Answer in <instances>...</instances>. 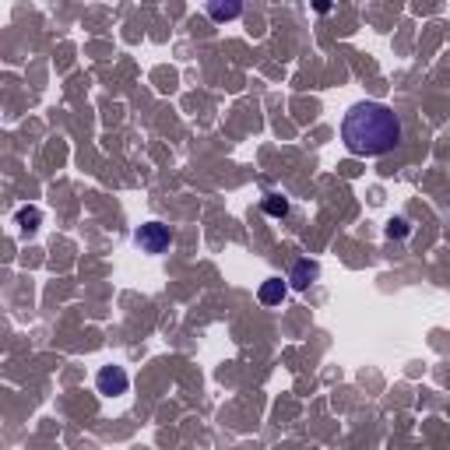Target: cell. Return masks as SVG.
<instances>
[{"instance_id":"cell-7","label":"cell","mask_w":450,"mask_h":450,"mask_svg":"<svg viewBox=\"0 0 450 450\" xmlns=\"http://www.w3.org/2000/svg\"><path fill=\"white\" fill-rule=\"evenodd\" d=\"M240 4H207V15L214 18V22H233V18H240Z\"/></svg>"},{"instance_id":"cell-9","label":"cell","mask_w":450,"mask_h":450,"mask_svg":"<svg viewBox=\"0 0 450 450\" xmlns=\"http://www.w3.org/2000/svg\"><path fill=\"white\" fill-rule=\"evenodd\" d=\"M404 233H408V221H404V218H397V221L387 225V236H390V240H394V236H404Z\"/></svg>"},{"instance_id":"cell-1","label":"cell","mask_w":450,"mask_h":450,"mask_svg":"<svg viewBox=\"0 0 450 450\" xmlns=\"http://www.w3.org/2000/svg\"><path fill=\"white\" fill-rule=\"evenodd\" d=\"M341 141L352 155L373 158L401 144V120L383 102H355L341 120Z\"/></svg>"},{"instance_id":"cell-3","label":"cell","mask_w":450,"mask_h":450,"mask_svg":"<svg viewBox=\"0 0 450 450\" xmlns=\"http://www.w3.org/2000/svg\"><path fill=\"white\" fill-rule=\"evenodd\" d=\"M95 387H99V394L116 397V394H127L130 376H127V369H120V366H102V369L95 373Z\"/></svg>"},{"instance_id":"cell-4","label":"cell","mask_w":450,"mask_h":450,"mask_svg":"<svg viewBox=\"0 0 450 450\" xmlns=\"http://www.w3.org/2000/svg\"><path fill=\"white\" fill-rule=\"evenodd\" d=\"M317 278H320V264H317V261H296V268H292V275H289L292 289H310Z\"/></svg>"},{"instance_id":"cell-5","label":"cell","mask_w":450,"mask_h":450,"mask_svg":"<svg viewBox=\"0 0 450 450\" xmlns=\"http://www.w3.org/2000/svg\"><path fill=\"white\" fill-rule=\"evenodd\" d=\"M39 221H43V211H39V207H18V211H15V225H18L25 236H32V233L39 229Z\"/></svg>"},{"instance_id":"cell-2","label":"cell","mask_w":450,"mask_h":450,"mask_svg":"<svg viewBox=\"0 0 450 450\" xmlns=\"http://www.w3.org/2000/svg\"><path fill=\"white\" fill-rule=\"evenodd\" d=\"M134 240H137V247L144 254H162V250H169L172 233H169V225H162V221H148V225H141V229H137Z\"/></svg>"},{"instance_id":"cell-8","label":"cell","mask_w":450,"mask_h":450,"mask_svg":"<svg viewBox=\"0 0 450 450\" xmlns=\"http://www.w3.org/2000/svg\"><path fill=\"white\" fill-rule=\"evenodd\" d=\"M264 211H268L271 218H282V214H289V200L278 197V193H271V197H264Z\"/></svg>"},{"instance_id":"cell-6","label":"cell","mask_w":450,"mask_h":450,"mask_svg":"<svg viewBox=\"0 0 450 450\" xmlns=\"http://www.w3.org/2000/svg\"><path fill=\"white\" fill-rule=\"evenodd\" d=\"M257 299H261L264 306H278V303L285 299V282H282V278H268V282L261 285Z\"/></svg>"}]
</instances>
